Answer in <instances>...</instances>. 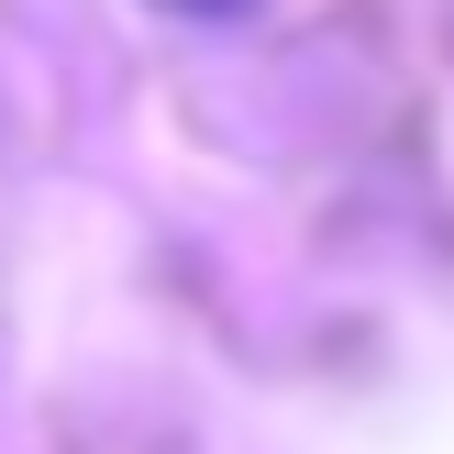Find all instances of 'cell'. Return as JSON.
I'll return each instance as SVG.
<instances>
[{
	"label": "cell",
	"instance_id": "6da1fadb",
	"mask_svg": "<svg viewBox=\"0 0 454 454\" xmlns=\"http://www.w3.org/2000/svg\"><path fill=\"white\" fill-rule=\"evenodd\" d=\"M177 12H233V0H177Z\"/></svg>",
	"mask_w": 454,
	"mask_h": 454
}]
</instances>
